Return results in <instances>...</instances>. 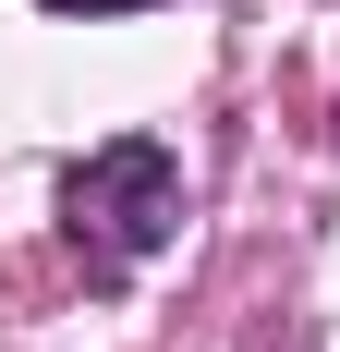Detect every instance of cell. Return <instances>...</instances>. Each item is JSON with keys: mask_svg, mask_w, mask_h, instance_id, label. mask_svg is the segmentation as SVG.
Returning <instances> with one entry per match:
<instances>
[{"mask_svg": "<svg viewBox=\"0 0 340 352\" xmlns=\"http://www.w3.org/2000/svg\"><path fill=\"white\" fill-rule=\"evenodd\" d=\"M170 231H182V170H170L158 134H109L98 158H73V182H61V243L85 255V280H134Z\"/></svg>", "mask_w": 340, "mask_h": 352, "instance_id": "obj_1", "label": "cell"}, {"mask_svg": "<svg viewBox=\"0 0 340 352\" xmlns=\"http://www.w3.org/2000/svg\"><path fill=\"white\" fill-rule=\"evenodd\" d=\"M73 12H134V0H73Z\"/></svg>", "mask_w": 340, "mask_h": 352, "instance_id": "obj_2", "label": "cell"}]
</instances>
